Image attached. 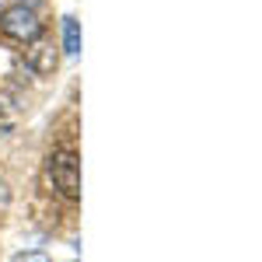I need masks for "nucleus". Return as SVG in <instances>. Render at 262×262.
<instances>
[{"instance_id":"obj_1","label":"nucleus","mask_w":262,"mask_h":262,"mask_svg":"<svg viewBox=\"0 0 262 262\" xmlns=\"http://www.w3.org/2000/svg\"><path fill=\"white\" fill-rule=\"evenodd\" d=\"M46 175L63 200H81V158L74 147H56L46 158Z\"/></svg>"},{"instance_id":"obj_2","label":"nucleus","mask_w":262,"mask_h":262,"mask_svg":"<svg viewBox=\"0 0 262 262\" xmlns=\"http://www.w3.org/2000/svg\"><path fill=\"white\" fill-rule=\"evenodd\" d=\"M0 35L11 39V42H21V46L39 42L42 21H39V14H35V7H28V4H11V7L0 14Z\"/></svg>"},{"instance_id":"obj_3","label":"nucleus","mask_w":262,"mask_h":262,"mask_svg":"<svg viewBox=\"0 0 262 262\" xmlns=\"http://www.w3.org/2000/svg\"><path fill=\"white\" fill-rule=\"evenodd\" d=\"M28 67L35 74H53L56 70V49H53V42H39L35 49H28Z\"/></svg>"},{"instance_id":"obj_4","label":"nucleus","mask_w":262,"mask_h":262,"mask_svg":"<svg viewBox=\"0 0 262 262\" xmlns=\"http://www.w3.org/2000/svg\"><path fill=\"white\" fill-rule=\"evenodd\" d=\"M63 53L67 56H77L81 53V21L74 18V14L63 18Z\"/></svg>"},{"instance_id":"obj_5","label":"nucleus","mask_w":262,"mask_h":262,"mask_svg":"<svg viewBox=\"0 0 262 262\" xmlns=\"http://www.w3.org/2000/svg\"><path fill=\"white\" fill-rule=\"evenodd\" d=\"M11 262H53L46 252H21V255H14Z\"/></svg>"}]
</instances>
